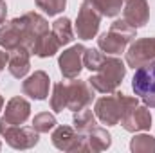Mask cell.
<instances>
[{
  "mask_svg": "<svg viewBox=\"0 0 155 153\" xmlns=\"http://www.w3.org/2000/svg\"><path fill=\"white\" fill-rule=\"evenodd\" d=\"M139 105L137 97L121 94V92H114V94H107L103 97H99L94 105V114L96 119H99L103 124L107 126H116L119 124L121 117L130 112L132 108H135Z\"/></svg>",
  "mask_w": 155,
  "mask_h": 153,
  "instance_id": "6da1fadb",
  "label": "cell"
},
{
  "mask_svg": "<svg viewBox=\"0 0 155 153\" xmlns=\"http://www.w3.org/2000/svg\"><path fill=\"white\" fill-rule=\"evenodd\" d=\"M124 76H126L124 63L119 58H116V56L107 54L105 60L101 61V65L97 67V70L87 81L99 94H114L119 88V85L123 83Z\"/></svg>",
  "mask_w": 155,
  "mask_h": 153,
  "instance_id": "7a4b0ae2",
  "label": "cell"
},
{
  "mask_svg": "<svg viewBox=\"0 0 155 153\" xmlns=\"http://www.w3.org/2000/svg\"><path fill=\"white\" fill-rule=\"evenodd\" d=\"M135 31L137 29L132 27L124 18L116 20L110 25V29L97 38V47L110 56H117V54L124 52L128 43L135 38Z\"/></svg>",
  "mask_w": 155,
  "mask_h": 153,
  "instance_id": "3957f363",
  "label": "cell"
},
{
  "mask_svg": "<svg viewBox=\"0 0 155 153\" xmlns=\"http://www.w3.org/2000/svg\"><path fill=\"white\" fill-rule=\"evenodd\" d=\"M0 135L15 150H31L38 144V132L33 126H15L0 117Z\"/></svg>",
  "mask_w": 155,
  "mask_h": 153,
  "instance_id": "277c9868",
  "label": "cell"
},
{
  "mask_svg": "<svg viewBox=\"0 0 155 153\" xmlns=\"http://www.w3.org/2000/svg\"><path fill=\"white\" fill-rule=\"evenodd\" d=\"M101 18H103V15L99 13L96 4L92 0H83V4H81V7L78 11V18H76L78 38H81V40L96 38V34L99 31Z\"/></svg>",
  "mask_w": 155,
  "mask_h": 153,
  "instance_id": "5b68a950",
  "label": "cell"
},
{
  "mask_svg": "<svg viewBox=\"0 0 155 153\" xmlns=\"http://www.w3.org/2000/svg\"><path fill=\"white\" fill-rule=\"evenodd\" d=\"M132 90L148 108H155V63L135 69L132 77Z\"/></svg>",
  "mask_w": 155,
  "mask_h": 153,
  "instance_id": "8992f818",
  "label": "cell"
},
{
  "mask_svg": "<svg viewBox=\"0 0 155 153\" xmlns=\"http://www.w3.org/2000/svg\"><path fill=\"white\" fill-rule=\"evenodd\" d=\"M155 63V38L135 40L126 50V65L132 69Z\"/></svg>",
  "mask_w": 155,
  "mask_h": 153,
  "instance_id": "52a82bcc",
  "label": "cell"
},
{
  "mask_svg": "<svg viewBox=\"0 0 155 153\" xmlns=\"http://www.w3.org/2000/svg\"><path fill=\"white\" fill-rule=\"evenodd\" d=\"M51 139H52V144L61 151H88L87 135L78 133L71 126H63V124L56 126Z\"/></svg>",
  "mask_w": 155,
  "mask_h": 153,
  "instance_id": "ba28073f",
  "label": "cell"
},
{
  "mask_svg": "<svg viewBox=\"0 0 155 153\" xmlns=\"http://www.w3.org/2000/svg\"><path fill=\"white\" fill-rule=\"evenodd\" d=\"M94 92L96 90L88 81H79L76 77L74 81L67 83V110L78 112L87 108L94 99Z\"/></svg>",
  "mask_w": 155,
  "mask_h": 153,
  "instance_id": "9c48e42d",
  "label": "cell"
},
{
  "mask_svg": "<svg viewBox=\"0 0 155 153\" xmlns=\"http://www.w3.org/2000/svg\"><path fill=\"white\" fill-rule=\"evenodd\" d=\"M87 47H83L81 43L69 47L67 50H63L58 58V67L60 72L65 79H76L79 77L83 70V52Z\"/></svg>",
  "mask_w": 155,
  "mask_h": 153,
  "instance_id": "30bf717a",
  "label": "cell"
},
{
  "mask_svg": "<svg viewBox=\"0 0 155 153\" xmlns=\"http://www.w3.org/2000/svg\"><path fill=\"white\" fill-rule=\"evenodd\" d=\"M16 18H18V24H20L22 33H24V38H25V47L31 50L35 40L38 38L40 34H43V33L49 31V24H47V20L41 15L35 13V11L25 13V15L16 16Z\"/></svg>",
  "mask_w": 155,
  "mask_h": 153,
  "instance_id": "8fae6325",
  "label": "cell"
},
{
  "mask_svg": "<svg viewBox=\"0 0 155 153\" xmlns=\"http://www.w3.org/2000/svg\"><path fill=\"white\" fill-rule=\"evenodd\" d=\"M119 122L130 133L146 132V130L152 128V114H150V110H148L146 105L144 106H139L137 105L135 108H132L130 112H126V114L123 115Z\"/></svg>",
  "mask_w": 155,
  "mask_h": 153,
  "instance_id": "7c38bea8",
  "label": "cell"
},
{
  "mask_svg": "<svg viewBox=\"0 0 155 153\" xmlns=\"http://www.w3.org/2000/svg\"><path fill=\"white\" fill-rule=\"evenodd\" d=\"M0 47L7 52L18 49V47H25V38L22 33V27L18 24V18H13L9 22H2L0 24Z\"/></svg>",
  "mask_w": 155,
  "mask_h": 153,
  "instance_id": "4fadbf2b",
  "label": "cell"
},
{
  "mask_svg": "<svg viewBox=\"0 0 155 153\" xmlns=\"http://www.w3.org/2000/svg\"><path fill=\"white\" fill-rule=\"evenodd\" d=\"M123 18L135 29L144 27L150 20V5L148 0H124Z\"/></svg>",
  "mask_w": 155,
  "mask_h": 153,
  "instance_id": "5bb4252c",
  "label": "cell"
},
{
  "mask_svg": "<svg viewBox=\"0 0 155 153\" xmlns=\"http://www.w3.org/2000/svg\"><path fill=\"white\" fill-rule=\"evenodd\" d=\"M49 85H51L49 74L43 72V70H36L35 74H31L22 83V92L25 96H29L31 99L43 101L49 96Z\"/></svg>",
  "mask_w": 155,
  "mask_h": 153,
  "instance_id": "9a60e30c",
  "label": "cell"
},
{
  "mask_svg": "<svg viewBox=\"0 0 155 153\" xmlns=\"http://www.w3.org/2000/svg\"><path fill=\"white\" fill-rule=\"evenodd\" d=\"M31 115V105L27 99L16 96L13 99H9V103L5 105V110H4V121L9 122V124H15V126H20L24 124Z\"/></svg>",
  "mask_w": 155,
  "mask_h": 153,
  "instance_id": "2e32d148",
  "label": "cell"
},
{
  "mask_svg": "<svg viewBox=\"0 0 155 153\" xmlns=\"http://www.w3.org/2000/svg\"><path fill=\"white\" fill-rule=\"evenodd\" d=\"M7 70L9 74L16 79L27 76L31 70V50L27 47H18L9 52V61H7Z\"/></svg>",
  "mask_w": 155,
  "mask_h": 153,
  "instance_id": "e0dca14e",
  "label": "cell"
},
{
  "mask_svg": "<svg viewBox=\"0 0 155 153\" xmlns=\"http://www.w3.org/2000/svg\"><path fill=\"white\" fill-rule=\"evenodd\" d=\"M60 47L61 45H60L58 38L54 36V33L47 31V33L40 34L38 38L35 40V43L31 47V54H35L38 58H51L60 50Z\"/></svg>",
  "mask_w": 155,
  "mask_h": 153,
  "instance_id": "ac0fdd59",
  "label": "cell"
},
{
  "mask_svg": "<svg viewBox=\"0 0 155 153\" xmlns=\"http://www.w3.org/2000/svg\"><path fill=\"white\" fill-rule=\"evenodd\" d=\"M112 144V135L105 130V128H92L88 133H87V146H88V151L97 153V151H105L108 150Z\"/></svg>",
  "mask_w": 155,
  "mask_h": 153,
  "instance_id": "d6986e66",
  "label": "cell"
},
{
  "mask_svg": "<svg viewBox=\"0 0 155 153\" xmlns=\"http://www.w3.org/2000/svg\"><path fill=\"white\" fill-rule=\"evenodd\" d=\"M72 124H74V130H76L78 133L87 135L92 128L97 126V122H96V114H94L92 110H88V108L78 110V112H74V115H72Z\"/></svg>",
  "mask_w": 155,
  "mask_h": 153,
  "instance_id": "ffe728a7",
  "label": "cell"
},
{
  "mask_svg": "<svg viewBox=\"0 0 155 153\" xmlns=\"http://www.w3.org/2000/svg\"><path fill=\"white\" fill-rule=\"evenodd\" d=\"M52 33H54V36L58 38L60 41V45H67V43H71L72 38H74V31H72V22L69 20V18H58L54 24H52V29H51Z\"/></svg>",
  "mask_w": 155,
  "mask_h": 153,
  "instance_id": "44dd1931",
  "label": "cell"
},
{
  "mask_svg": "<svg viewBox=\"0 0 155 153\" xmlns=\"http://www.w3.org/2000/svg\"><path fill=\"white\" fill-rule=\"evenodd\" d=\"M51 108L60 114L67 108V83L60 81L52 86V96H51Z\"/></svg>",
  "mask_w": 155,
  "mask_h": 153,
  "instance_id": "7402d4cb",
  "label": "cell"
},
{
  "mask_svg": "<svg viewBox=\"0 0 155 153\" xmlns=\"http://www.w3.org/2000/svg\"><path fill=\"white\" fill-rule=\"evenodd\" d=\"M130 150L134 153H155V139L148 133L134 135L130 141Z\"/></svg>",
  "mask_w": 155,
  "mask_h": 153,
  "instance_id": "603a6c76",
  "label": "cell"
},
{
  "mask_svg": "<svg viewBox=\"0 0 155 153\" xmlns=\"http://www.w3.org/2000/svg\"><path fill=\"white\" fill-rule=\"evenodd\" d=\"M96 4V7L99 9V13L107 18H114L121 13L124 0H92Z\"/></svg>",
  "mask_w": 155,
  "mask_h": 153,
  "instance_id": "cb8c5ba5",
  "label": "cell"
},
{
  "mask_svg": "<svg viewBox=\"0 0 155 153\" xmlns=\"http://www.w3.org/2000/svg\"><path fill=\"white\" fill-rule=\"evenodd\" d=\"M56 117L52 114H49V112H41V114L35 115V119H33V128L38 132V133H49L51 130H54L56 128Z\"/></svg>",
  "mask_w": 155,
  "mask_h": 153,
  "instance_id": "d4e9b609",
  "label": "cell"
},
{
  "mask_svg": "<svg viewBox=\"0 0 155 153\" xmlns=\"http://www.w3.org/2000/svg\"><path fill=\"white\" fill-rule=\"evenodd\" d=\"M103 60H105V54L99 52L97 49H85L83 52V67L88 69L90 72H96Z\"/></svg>",
  "mask_w": 155,
  "mask_h": 153,
  "instance_id": "484cf974",
  "label": "cell"
},
{
  "mask_svg": "<svg viewBox=\"0 0 155 153\" xmlns=\"http://www.w3.org/2000/svg\"><path fill=\"white\" fill-rule=\"evenodd\" d=\"M35 2H36V7L47 13L49 16L60 15L67 5V0H35Z\"/></svg>",
  "mask_w": 155,
  "mask_h": 153,
  "instance_id": "4316f807",
  "label": "cell"
},
{
  "mask_svg": "<svg viewBox=\"0 0 155 153\" xmlns=\"http://www.w3.org/2000/svg\"><path fill=\"white\" fill-rule=\"evenodd\" d=\"M7 61H9V52H7V50H2V49H0V72H2L4 69H5Z\"/></svg>",
  "mask_w": 155,
  "mask_h": 153,
  "instance_id": "83f0119b",
  "label": "cell"
},
{
  "mask_svg": "<svg viewBox=\"0 0 155 153\" xmlns=\"http://www.w3.org/2000/svg\"><path fill=\"white\" fill-rule=\"evenodd\" d=\"M5 15H7V4L5 0H0V24L5 20Z\"/></svg>",
  "mask_w": 155,
  "mask_h": 153,
  "instance_id": "f1b7e54d",
  "label": "cell"
},
{
  "mask_svg": "<svg viewBox=\"0 0 155 153\" xmlns=\"http://www.w3.org/2000/svg\"><path fill=\"white\" fill-rule=\"evenodd\" d=\"M2 108H4V97L0 96V112H2Z\"/></svg>",
  "mask_w": 155,
  "mask_h": 153,
  "instance_id": "f546056e",
  "label": "cell"
},
{
  "mask_svg": "<svg viewBox=\"0 0 155 153\" xmlns=\"http://www.w3.org/2000/svg\"><path fill=\"white\" fill-rule=\"evenodd\" d=\"M0 150H2V142H0Z\"/></svg>",
  "mask_w": 155,
  "mask_h": 153,
  "instance_id": "4dcf8cb0",
  "label": "cell"
}]
</instances>
